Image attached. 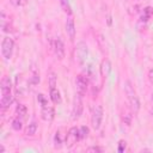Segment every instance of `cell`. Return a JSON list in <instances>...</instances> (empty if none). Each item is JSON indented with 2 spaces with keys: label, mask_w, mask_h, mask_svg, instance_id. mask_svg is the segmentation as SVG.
Listing matches in <instances>:
<instances>
[{
  "label": "cell",
  "mask_w": 153,
  "mask_h": 153,
  "mask_svg": "<svg viewBox=\"0 0 153 153\" xmlns=\"http://www.w3.org/2000/svg\"><path fill=\"white\" fill-rule=\"evenodd\" d=\"M59 4L61 6V8L67 13V14H72V7H71V4L68 0H59Z\"/></svg>",
  "instance_id": "cell-16"
},
{
  "label": "cell",
  "mask_w": 153,
  "mask_h": 153,
  "mask_svg": "<svg viewBox=\"0 0 153 153\" xmlns=\"http://www.w3.org/2000/svg\"><path fill=\"white\" fill-rule=\"evenodd\" d=\"M126 147H127V142H126L124 140H121V141L118 142L117 151H118L120 153H122V152H124V151H126Z\"/></svg>",
  "instance_id": "cell-25"
},
{
  "label": "cell",
  "mask_w": 153,
  "mask_h": 153,
  "mask_svg": "<svg viewBox=\"0 0 153 153\" xmlns=\"http://www.w3.org/2000/svg\"><path fill=\"white\" fill-rule=\"evenodd\" d=\"M13 48H14L13 39L11 37H5L2 39V43H1V54H2V57L5 60H10L12 57Z\"/></svg>",
  "instance_id": "cell-3"
},
{
  "label": "cell",
  "mask_w": 153,
  "mask_h": 153,
  "mask_svg": "<svg viewBox=\"0 0 153 153\" xmlns=\"http://www.w3.org/2000/svg\"><path fill=\"white\" fill-rule=\"evenodd\" d=\"M50 99L53 100V103L55 104H60L62 102V98H61V93L60 91L55 87V88H50Z\"/></svg>",
  "instance_id": "cell-14"
},
{
  "label": "cell",
  "mask_w": 153,
  "mask_h": 153,
  "mask_svg": "<svg viewBox=\"0 0 153 153\" xmlns=\"http://www.w3.org/2000/svg\"><path fill=\"white\" fill-rule=\"evenodd\" d=\"M16 112H17V115L18 116H20L22 118L26 115V112H27V110H26V106L25 105H23V104H18L17 105V108H16Z\"/></svg>",
  "instance_id": "cell-20"
},
{
  "label": "cell",
  "mask_w": 153,
  "mask_h": 153,
  "mask_svg": "<svg viewBox=\"0 0 153 153\" xmlns=\"http://www.w3.org/2000/svg\"><path fill=\"white\" fill-rule=\"evenodd\" d=\"M75 85H76V93L84 97L87 90V79L84 75H78L75 80Z\"/></svg>",
  "instance_id": "cell-7"
},
{
  "label": "cell",
  "mask_w": 153,
  "mask_h": 153,
  "mask_svg": "<svg viewBox=\"0 0 153 153\" xmlns=\"http://www.w3.org/2000/svg\"><path fill=\"white\" fill-rule=\"evenodd\" d=\"M79 131H80V137H81V139H85V137L88 135V128L85 127V126L80 127V128H79Z\"/></svg>",
  "instance_id": "cell-24"
},
{
  "label": "cell",
  "mask_w": 153,
  "mask_h": 153,
  "mask_svg": "<svg viewBox=\"0 0 153 153\" xmlns=\"http://www.w3.org/2000/svg\"><path fill=\"white\" fill-rule=\"evenodd\" d=\"M36 130H37V124L36 122H31L27 127H26V130H25V134L27 136H32L36 134Z\"/></svg>",
  "instance_id": "cell-17"
},
{
  "label": "cell",
  "mask_w": 153,
  "mask_h": 153,
  "mask_svg": "<svg viewBox=\"0 0 153 153\" xmlns=\"http://www.w3.org/2000/svg\"><path fill=\"white\" fill-rule=\"evenodd\" d=\"M151 99H152V100H153V93H152V97H151Z\"/></svg>",
  "instance_id": "cell-28"
},
{
  "label": "cell",
  "mask_w": 153,
  "mask_h": 153,
  "mask_svg": "<svg viewBox=\"0 0 153 153\" xmlns=\"http://www.w3.org/2000/svg\"><path fill=\"white\" fill-rule=\"evenodd\" d=\"M66 32L69 37L71 41H74L75 38V25H74V20L72 17H68L66 20Z\"/></svg>",
  "instance_id": "cell-9"
},
{
  "label": "cell",
  "mask_w": 153,
  "mask_h": 153,
  "mask_svg": "<svg viewBox=\"0 0 153 153\" xmlns=\"http://www.w3.org/2000/svg\"><path fill=\"white\" fill-rule=\"evenodd\" d=\"M153 14V8L152 7H146V8H143V12H142V16H141V18H140V20L141 22H143V23H146L149 18H151V16Z\"/></svg>",
  "instance_id": "cell-15"
},
{
  "label": "cell",
  "mask_w": 153,
  "mask_h": 153,
  "mask_svg": "<svg viewBox=\"0 0 153 153\" xmlns=\"http://www.w3.org/2000/svg\"><path fill=\"white\" fill-rule=\"evenodd\" d=\"M37 100H38V103L41 104V108L42 106H45V105H49L48 104V99L44 97V94H42V93H38L37 94Z\"/></svg>",
  "instance_id": "cell-21"
},
{
  "label": "cell",
  "mask_w": 153,
  "mask_h": 153,
  "mask_svg": "<svg viewBox=\"0 0 153 153\" xmlns=\"http://www.w3.org/2000/svg\"><path fill=\"white\" fill-rule=\"evenodd\" d=\"M0 88H1V94H8L11 93V88H12V82H11V79L5 75L1 81H0Z\"/></svg>",
  "instance_id": "cell-10"
},
{
  "label": "cell",
  "mask_w": 153,
  "mask_h": 153,
  "mask_svg": "<svg viewBox=\"0 0 153 153\" xmlns=\"http://www.w3.org/2000/svg\"><path fill=\"white\" fill-rule=\"evenodd\" d=\"M149 80H151V82H153V69L149 71Z\"/></svg>",
  "instance_id": "cell-27"
},
{
  "label": "cell",
  "mask_w": 153,
  "mask_h": 153,
  "mask_svg": "<svg viewBox=\"0 0 153 153\" xmlns=\"http://www.w3.org/2000/svg\"><path fill=\"white\" fill-rule=\"evenodd\" d=\"M110 72H111V62L109 60H104L100 65V73H102L103 76L106 78Z\"/></svg>",
  "instance_id": "cell-13"
},
{
  "label": "cell",
  "mask_w": 153,
  "mask_h": 153,
  "mask_svg": "<svg viewBox=\"0 0 153 153\" xmlns=\"http://www.w3.org/2000/svg\"><path fill=\"white\" fill-rule=\"evenodd\" d=\"M82 97L80 94H75L74 102H73V109H72V118L78 120L82 114Z\"/></svg>",
  "instance_id": "cell-5"
},
{
  "label": "cell",
  "mask_w": 153,
  "mask_h": 153,
  "mask_svg": "<svg viewBox=\"0 0 153 153\" xmlns=\"http://www.w3.org/2000/svg\"><path fill=\"white\" fill-rule=\"evenodd\" d=\"M48 81H49V88H55L56 87V74L54 72H50L48 75Z\"/></svg>",
  "instance_id": "cell-19"
},
{
  "label": "cell",
  "mask_w": 153,
  "mask_h": 153,
  "mask_svg": "<svg viewBox=\"0 0 153 153\" xmlns=\"http://www.w3.org/2000/svg\"><path fill=\"white\" fill-rule=\"evenodd\" d=\"M41 115L44 121H53L54 116H55V111L50 105H45V106H42Z\"/></svg>",
  "instance_id": "cell-11"
},
{
  "label": "cell",
  "mask_w": 153,
  "mask_h": 153,
  "mask_svg": "<svg viewBox=\"0 0 153 153\" xmlns=\"http://www.w3.org/2000/svg\"><path fill=\"white\" fill-rule=\"evenodd\" d=\"M10 2L14 6V7H23L26 5L27 0H10Z\"/></svg>",
  "instance_id": "cell-22"
},
{
  "label": "cell",
  "mask_w": 153,
  "mask_h": 153,
  "mask_svg": "<svg viewBox=\"0 0 153 153\" xmlns=\"http://www.w3.org/2000/svg\"><path fill=\"white\" fill-rule=\"evenodd\" d=\"M87 54H88V48H87V44L85 42H79L76 45H75V49H74V59L78 63H82L86 57H87Z\"/></svg>",
  "instance_id": "cell-2"
},
{
  "label": "cell",
  "mask_w": 153,
  "mask_h": 153,
  "mask_svg": "<svg viewBox=\"0 0 153 153\" xmlns=\"http://www.w3.org/2000/svg\"><path fill=\"white\" fill-rule=\"evenodd\" d=\"M54 142H55V147H61V143H62V137H61V134L60 131H56L55 134V137H54Z\"/></svg>",
  "instance_id": "cell-23"
},
{
  "label": "cell",
  "mask_w": 153,
  "mask_h": 153,
  "mask_svg": "<svg viewBox=\"0 0 153 153\" xmlns=\"http://www.w3.org/2000/svg\"><path fill=\"white\" fill-rule=\"evenodd\" d=\"M124 91H126V94H127V98L129 100V104H130L131 110L134 112H137L139 109H140V102H139V98L136 96V92H135V90L131 86V82L129 80H127L124 82Z\"/></svg>",
  "instance_id": "cell-1"
},
{
  "label": "cell",
  "mask_w": 153,
  "mask_h": 153,
  "mask_svg": "<svg viewBox=\"0 0 153 153\" xmlns=\"http://www.w3.org/2000/svg\"><path fill=\"white\" fill-rule=\"evenodd\" d=\"M12 128L14 129V130H20L22 128H23V118L22 117H16L13 121H12Z\"/></svg>",
  "instance_id": "cell-18"
},
{
  "label": "cell",
  "mask_w": 153,
  "mask_h": 153,
  "mask_svg": "<svg viewBox=\"0 0 153 153\" xmlns=\"http://www.w3.org/2000/svg\"><path fill=\"white\" fill-rule=\"evenodd\" d=\"M102 151V148H99V147H90V148H87V152H100Z\"/></svg>",
  "instance_id": "cell-26"
},
{
  "label": "cell",
  "mask_w": 153,
  "mask_h": 153,
  "mask_svg": "<svg viewBox=\"0 0 153 153\" xmlns=\"http://www.w3.org/2000/svg\"><path fill=\"white\" fill-rule=\"evenodd\" d=\"M79 140H81L79 128H76V127H72V128L68 130V134L66 135V139H65L66 145L71 147V146H73L76 141H79Z\"/></svg>",
  "instance_id": "cell-6"
},
{
  "label": "cell",
  "mask_w": 153,
  "mask_h": 153,
  "mask_svg": "<svg viewBox=\"0 0 153 153\" xmlns=\"http://www.w3.org/2000/svg\"><path fill=\"white\" fill-rule=\"evenodd\" d=\"M54 53L56 55V57L59 60H62L65 57V45H63V42L61 41V38H55L54 41Z\"/></svg>",
  "instance_id": "cell-8"
},
{
  "label": "cell",
  "mask_w": 153,
  "mask_h": 153,
  "mask_svg": "<svg viewBox=\"0 0 153 153\" xmlns=\"http://www.w3.org/2000/svg\"><path fill=\"white\" fill-rule=\"evenodd\" d=\"M13 103V96L11 93L8 94H4L1 97V100H0V105H1V109L2 110H6L10 108V105Z\"/></svg>",
  "instance_id": "cell-12"
},
{
  "label": "cell",
  "mask_w": 153,
  "mask_h": 153,
  "mask_svg": "<svg viewBox=\"0 0 153 153\" xmlns=\"http://www.w3.org/2000/svg\"><path fill=\"white\" fill-rule=\"evenodd\" d=\"M102 120H103V108L100 105H96L93 108L92 115H91V124H92L93 129L98 130L100 128Z\"/></svg>",
  "instance_id": "cell-4"
}]
</instances>
